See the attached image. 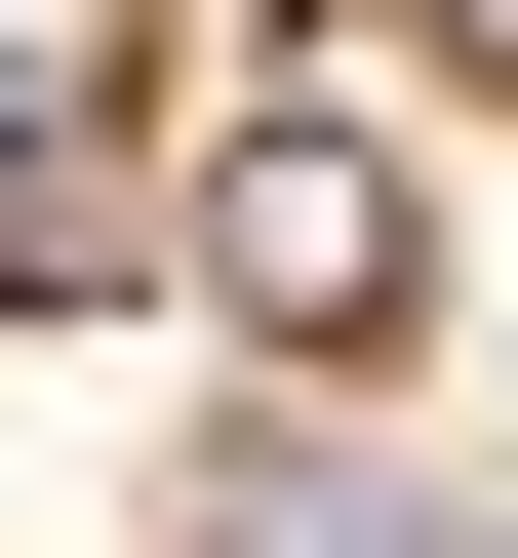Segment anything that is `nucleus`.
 Segmentation results:
<instances>
[{"mask_svg": "<svg viewBox=\"0 0 518 558\" xmlns=\"http://www.w3.org/2000/svg\"><path fill=\"white\" fill-rule=\"evenodd\" d=\"M399 40H438V81H479V120H518V0H399Z\"/></svg>", "mask_w": 518, "mask_h": 558, "instance_id": "2", "label": "nucleus"}, {"mask_svg": "<svg viewBox=\"0 0 518 558\" xmlns=\"http://www.w3.org/2000/svg\"><path fill=\"white\" fill-rule=\"evenodd\" d=\"M200 319H240V360H399V319H438V160H399L359 81L200 120Z\"/></svg>", "mask_w": 518, "mask_h": 558, "instance_id": "1", "label": "nucleus"}, {"mask_svg": "<svg viewBox=\"0 0 518 558\" xmlns=\"http://www.w3.org/2000/svg\"><path fill=\"white\" fill-rule=\"evenodd\" d=\"M479 558H518V519H479Z\"/></svg>", "mask_w": 518, "mask_h": 558, "instance_id": "3", "label": "nucleus"}]
</instances>
